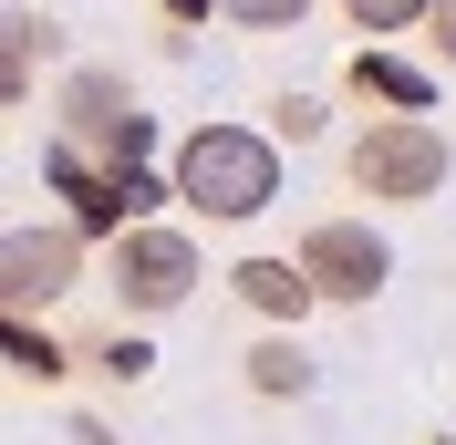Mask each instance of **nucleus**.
<instances>
[{"label":"nucleus","mask_w":456,"mask_h":445,"mask_svg":"<svg viewBox=\"0 0 456 445\" xmlns=\"http://www.w3.org/2000/svg\"><path fill=\"white\" fill-rule=\"evenodd\" d=\"M167 176H176V207H198L208 228H249L281 197V135L270 125H198Z\"/></svg>","instance_id":"1"},{"label":"nucleus","mask_w":456,"mask_h":445,"mask_svg":"<svg viewBox=\"0 0 456 445\" xmlns=\"http://www.w3.org/2000/svg\"><path fill=\"white\" fill-rule=\"evenodd\" d=\"M342 176H353V197H373V207H426V197H446L456 145H446L436 114H373L363 135H353V156H342Z\"/></svg>","instance_id":"2"},{"label":"nucleus","mask_w":456,"mask_h":445,"mask_svg":"<svg viewBox=\"0 0 456 445\" xmlns=\"http://www.w3.org/2000/svg\"><path fill=\"white\" fill-rule=\"evenodd\" d=\"M198 279H208V259H198V239H187V228L135 218L125 239H114L104 290H114V311H125V321H167V311H187V301H198Z\"/></svg>","instance_id":"3"},{"label":"nucleus","mask_w":456,"mask_h":445,"mask_svg":"<svg viewBox=\"0 0 456 445\" xmlns=\"http://www.w3.org/2000/svg\"><path fill=\"white\" fill-rule=\"evenodd\" d=\"M53 135H73L84 156H104V166H145V145H156V114L135 104V84L125 73H104V62H73L53 93Z\"/></svg>","instance_id":"4"},{"label":"nucleus","mask_w":456,"mask_h":445,"mask_svg":"<svg viewBox=\"0 0 456 445\" xmlns=\"http://www.w3.org/2000/svg\"><path fill=\"white\" fill-rule=\"evenodd\" d=\"M84 270H94V239H84L73 218H53V228H0V311H53V301H73Z\"/></svg>","instance_id":"5"},{"label":"nucleus","mask_w":456,"mask_h":445,"mask_svg":"<svg viewBox=\"0 0 456 445\" xmlns=\"http://www.w3.org/2000/svg\"><path fill=\"white\" fill-rule=\"evenodd\" d=\"M301 270L332 311H373V290L395 279V249H384V228L373 218H312L301 228Z\"/></svg>","instance_id":"6"},{"label":"nucleus","mask_w":456,"mask_h":445,"mask_svg":"<svg viewBox=\"0 0 456 445\" xmlns=\"http://www.w3.org/2000/svg\"><path fill=\"white\" fill-rule=\"evenodd\" d=\"M436 73L446 62H404L395 42H363V53L342 62V84L363 93V104H384V114H436Z\"/></svg>","instance_id":"7"},{"label":"nucleus","mask_w":456,"mask_h":445,"mask_svg":"<svg viewBox=\"0 0 456 445\" xmlns=\"http://www.w3.org/2000/svg\"><path fill=\"white\" fill-rule=\"evenodd\" d=\"M228 290H239L259 321H281V332H301V321L322 311V290H312V270H301V249H290V259H239V270H228Z\"/></svg>","instance_id":"8"},{"label":"nucleus","mask_w":456,"mask_h":445,"mask_svg":"<svg viewBox=\"0 0 456 445\" xmlns=\"http://www.w3.org/2000/svg\"><path fill=\"white\" fill-rule=\"evenodd\" d=\"M239 384H249V393H270V404H301V393L322 384V362L301 352V332H281V321H270V332L239 352Z\"/></svg>","instance_id":"9"},{"label":"nucleus","mask_w":456,"mask_h":445,"mask_svg":"<svg viewBox=\"0 0 456 445\" xmlns=\"http://www.w3.org/2000/svg\"><path fill=\"white\" fill-rule=\"evenodd\" d=\"M53 53H62V31L31 11V0H11V31H0V93L31 104V62H53Z\"/></svg>","instance_id":"10"},{"label":"nucleus","mask_w":456,"mask_h":445,"mask_svg":"<svg viewBox=\"0 0 456 445\" xmlns=\"http://www.w3.org/2000/svg\"><path fill=\"white\" fill-rule=\"evenodd\" d=\"M0 342H11V373H21V384H62V373H73V342L42 332L31 311H0Z\"/></svg>","instance_id":"11"},{"label":"nucleus","mask_w":456,"mask_h":445,"mask_svg":"<svg viewBox=\"0 0 456 445\" xmlns=\"http://www.w3.org/2000/svg\"><path fill=\"white\" fill-rule=\"evenodd\" d=\"M342 21L373 31V42H395V31H426L436 21V0H342Z\"/></svg>","instance_id":"12"},{"label":"nucleus","mask_w":456,"mask_h":445,"mask_svg":"<svg viewBox=\"0 0 456 445\" xmlns=\"http://www.w3.org/2000/svg\"><path fill=\"white\" fill-rule=\"evenodd\" d=\"M218 21H239V31H301L312 0H218Z\"/></svg>","instance_id":"13"},{"label":"nucleus","mask_w":456,"mask_h":445,"mask_svg":"<svg viewBox=\"0 0 456 445\" xmlns=\"http://www.w3.org/2000/svg\"><path fill=\"white\" fill-rule=\"evenodd\" d=\"M322 125H332L322 93H281V104H270V135H281V145H322Z\"/></svg>","instance_id":"14"},{"label":"nucleus","mask_w":456,"mask_h":445,"mask_svg":"<svg viewBox=\"0 0 456 445\" xmlns=\"http://www.w3.org/2000/svg\"><path fill=\"white\" fill-rule=\"evenodd\" d=\"M94 362H104L114 384H145V373H156V352H145L135 332H114V342H94Z\"/></svg>","instance_id":"15"},{"label":"nucleus","mask_w":456,"mask_h":445,"mask_svg":"<svg viewBox=\"0 0 456 445\" xmlns=\"http://www.w3.org/2000/svg\"><path fill=\"white\" fill-rule=\"evenodd\" d=\"M426 53L456 73V0H436V21H426Z\"/></svg>","instance_id":"16"},{"label":"nucleus","mask_w":456,"mask_h":445,"mask_svg":"<svg viewBox=\"0 0 456 445\" xmlns=\"http://www.w3.org/2000/svg\"><path fill=\"white\" fill-rule=\"evenodd\" d=\"M208 11H218V0H167V21H208Z\"/></svg>","instance_id":"17"},{"label":"nucleus","mask_w":456,"mask_h":445,"mask_svg":"<svg viewBox=\"0 0 456 445\" xmlns=\"http://www.w3.org/2000/svg\"><path fill=\"white\" fill-rule=\"evenodd\" d=\"M73 445H114V435H104V425H94V415H73Z\"/></svg>","instance_id":"18"}]
</instances>
